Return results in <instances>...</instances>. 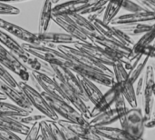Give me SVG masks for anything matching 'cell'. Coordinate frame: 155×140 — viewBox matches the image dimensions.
Segmentation results:
<instances>
[{"label":"cell","instance_id":"6da1fadb","mask_svg":"<svg viewBox=\"0 0 155 140\" xmlns=\"http://www.w3.org/2000/svg\"><path fill=\"white\" fill-rule=\"evenodd\" d=\"M0 43L8 51H10L27 69L45 74L51 77H54V73L50 65L28 53L22 46V45L18 44L11 36H9L2 29H0Z\"/></svg>","mask_w":155,"mask_h":140},{"label":"cell","instance_id":"7a4b0ae2","mask_svg":"<svg viewBox=\"0 0 155 140\" xmlns=\"http://www.w3.org/2000/svg\"><path fill=\"white\" fill-rule=\"evenodd\" d=\"M56 49L58 51H60L61 53H63L70 61H72L74 63H76V64H79V65H82L84 67H88L94 68L95 70H98L100 72H103L106 75L114 77V71L110 67L94 60L87 54L76 49L74 46H66V45H60V46H56Z\"/></svg>","mask_w":155,"mask_h":140},{"label":"cell","instance_id":"3957f363","mask_svg":"<svg viewBox=\"0 0 155 140\" xmlns=\"http://www.w3.org/2000/svg\"><path fill=\"white\" fill-rule=\"evenodd\" d=\"M121 128L127 132L132 138L136 140H143L145 129V119L143 109L129 108L126 114L120 118Z\"/></svg>","mask_w":155,"mask_h":140},{"label":"cell","instance_id":"277c9868","mask_svg":"<svg viewBox=\"0 0 155 140\" xmlns=\"http://www.w3.org/2000/svg\"><path fill=\"white\" fill-rule=\"evenodd\" d=\"M22 46L28 53L50 66L67 67L69 63V59L54 47L45 46H34L26 43L22 44Z\"/></svg>","mask_w":155,"mask_h":140},{"label":"cell","instance_id":"5b68a950","mask_svg":"<svg viewBox=\"0 0 155 140\" xmlns=\"http://www.w3.org/2000/svg\"><path fill=\"white\" fill-rule=\"evenodd\" d=\"M43 97L45 98L47 103L53 108V110L58 115V117H62L64 120L80 124L83 126H86L89 124V121L86 120L74 107H72L69 103L64 100L54 97L45 92H41Z\"/></svg>","mask_w":155,"mask_h":140},{"label":"cell","instance_id":"8992f818","mask_svg":"<svg viewBox=\"0 0 155 140\" xmlns=\"http://www.w3.org/2000/svg\"><path fill=\"white\" fill-rule=\"evenodd\" d=\"M115 82L119 85L121 93L125 101L130 105L131 108H137L138 100L136 97L135 89L134 84L131 82L128 75V71L121 62H116L113 67Z\"/></svg>","mask_w":155,"mask_h":140},{"label":"cell","instance_id":"52a82bcc","mask_svg":"<svg viewBox=\"0 0 155 140\" xmlns=\"http://www.w3.org/2000/svg\"><path fill=\"white\" fill-rule=\"evenodd\" d=\"M94 45L101 47L106 55H108L115 62H121L124 67L129 64V58L132 54V48L112 40H108L103 36L96 37L91 41Z\"/></svg>","mask_w":155,"mask_h":140},{"label":"cell","instance_id":"ba28073f","mask_svg":"<svg viewBox=\"0 0 155 140\" xmlns=\"http://www.w3.org/2000/svg\"><path fill=\"white\" fill-rule=\"evenodd\" d=\"M18 87H19V89L22 90L23 93L29 99V101L32 104V106L34 108H35L36 109H38L49 120L57 122L60 119L58 115L53 110V108L47 103V101L43 97L41 92L37 91L35 88L32 87L27 83L23 82V81H19L18 82Z\"/></svg>","mask_w":155,"mask_h":140},{"label":"cell","instance_id":"9c48e42d","mask_svg":"<svg viewBox=\"0 0 155 140\" xmlns=\"http://www.w3.org/2000/svg\"><path fill=\"white\" fill-rule=\"evenodd\" d=\"M144 83L143 90L142 94V104H143V113L145 121L152 118L153 106H154V85L155 75L153 67L147 66L145 72L143 74Z\"/></svg>","mask_w":155,"mask_h":140},{"label":"cell","instance_id":"30bf717a","mask_svg":"<svg viewBox=\"0 0 155 140\" xmlns=\"http://www.w3.org/2000/svg\"><path fill=\"white\" fill-rule=\"evenodd\" d=\"M69 69H71L74 73H75L77 76H80L82 77H84L94 84H100L102 86L107 87H112L115 84V79L114 77L106 75L103 72H100L98 70H95L94 68L84 67L76 63H74L69 60V63L67 67Z\"/></svg>","mask_w":155,"mask_h":140},{"label":"cell","instance_id":"8fae6325","mask_svg":"<svg viewBox=\"0 0 155 140\" xmlns=\"http://www.w3.org/2000/svg\"><path fill=\"white\" fill-rule=\"evenodd\" d=\"M89 21L94 24V26H95V28L97 29L101 36L108 40L121 43L130 48H132L134 46L135 42L134 41V39L130 37L129 36H127L126 34H124L117 26L106 25L103 22V20L99 18H95L94 20H89Z\"/></svg>","mask_w":155,"mask_h":140},{"label":"cell","instance_id":"7c38bea8","mask_svg":"<svg viewBox=\"0 0 155 140\" xmlns=\"http://www.w3.org/2000/svg\"><path fill=\"white\" fill-rule=\"evenodd\" d=\"M51 67L54 73L55 78H57L59 81H61L63 84H64L68 87L72 88L74 91H75L85 103L89 102V100L86 97L84 91L80 84L78 77L75 73H74L68 67H63V66H51Z\"/></svg>","mask_w":155,"mask_h":140},{"label":"cell","instance_id":"4fadbf2b","mask_svg":"<svg viewBox=\"0 0 155 140\" xmlns=\"http://www.w3.org/2000/svg\"><path fill=\"white\" fill-rule=\"evenodd\" d=\"M0 64L5 68L17 75L23 82H27L30 78L28 69L4 46L0 44Z\"/></svg>","mask_w":155,"mask_h":140},{"label":"cell","instance_id":"5bb4252c","mask_svg":"<svg viewBox=\"0 0 155 140\" xmlns=\"http://www.w3.org/2000/svg\"><path fill=\"white\" fill-rule=\"evenodd\" d=\"M31 76L34 82L39 87L40 89H42V92H45L54 97L64 100L63 92L54 77L35 71H32Z\"/></svg>","mask_w":155,"mask_h":140},{"label":"cell","instance_id":"9a60e30c","mask_svg":"<svg viewBox=\"0 0 155 140\" xmlns=\"http://www.w3.org/2000/svg\"><path fill=\"white\" fill-rule=\"evenodd\" d=\"M121 95L122 93H121L120 87L115 82V84L103 95L100 100L91 109V119L112 108V107L114 106L115 102L117 101V99Z\"/></svg>","mask_w":155,"mask_h":140},{"label":"cell","instance_id":"2e32d148","mask_svg":"<svg viewBox=\"0 0 155 140\" xmlns=\"http://www.w3.org/2000/svg\"><path fill=\"white\" fill-rule=\"evenodd\" d=\"M54 78L59 85V87L63 92V95L64 97V100L67 103H69L72 107H74L86 120L89 121L91 119V109L87 107L85 102L72 88H70L67 86H65L64 84H63L57 78H55V77H54Z\"/></svg>","mask_w":155,"mask_h":140},{"label":"cell","instance_id":"e0dca14e","mask_svg":"<svg viewBox=\"0 0 155 140\" xmlns=\"http://www.w3.org/2000/svg\"><path fill=\"white\" fill-rule=\"evenodd\" d=\"M155 22V13L147 10H143L136 13H128L116 16L113 21L112 25L114 26L134 25V24H143V23Z\"/></svg>","mask_w":155,"mask_h":140},{"label":"cell","instance_id":"ac0fdd59","mask_svg":"<svg viewBox=\"0 0 155 140\" xmlns=\"http://www.w3.org/2000/svg\"><path fill=\"white\" fill-rule=\"evenodd\" d=\"M74 47L76 49L87 54L94 60L100 62L103 65H105L106 67H114V65L116 63L114 59H112L108 55L105 54V52L99 46L94 45L93 43H84L76 41L74 44Z\"/></svg>","mask_w":155,"mask_h":140},{"label":"cell","instance_id":"d6986e66","mask_svg":"<svg viewBox=\"0 0 155 140\" xmlns=\"http://www.w3.org/2000/svg\"><path fill=\"white\" fill-rule=\"evenodd\" d=\"M90 3V0H77L58 4L53 7V17L69 16L74 14H80Z\"/></svg>","mask_w":155,"mask_h":140},{"label":"cell","instance_id":"ffe728a7","mask_svg":"<svg viewBox=\"0 0 155 140\" xmlns=\"http://www.w3.org/2000/svg\"><path fill=\"white\" fill-rule=\"evenodd\" d=\"M0 91L3 94H5L7 98H10L15 104V106H17L23 109L28 110L30 112H33V110H34L33 106L30 103L29 99L26 97V96L23 93L22 90L15 89L0 80Z\"/></svg>","mask_w":155,"mask_h":140},{"label":"cell","instance_id":"44dd1931","mask_svg":"<svg viewBox=\"0 0 155 140\" xmlns=\"http://www.w3.org/2000/svg\"><path fill=\"white\" fill-rule=\"evenodd\" d=\"M126 113L121 111L118 108H112L109 110H107V111L96 116L95 118H93L92 119H90L89 124L92 128L110 127L112 124L120 120V118Z\"/></svg>","mask_w":155,"mask_h":140},{"label":"cell","instance_id":"7402d4cb","mask_svg":"<svg viewBox=\"0 0 155 140\" xmlns=\"http://www.w3.org/2000/svg\"><path fill=\"white\" fill-rule=\"evenodd\" d=\"M52 20L57 26L63 28L66 32V34L71 36L76 41L84 42V43H91L89 38L79 30V28L69 18V16H54Z\"/></svg>","mask_w":155,"mask_h":140},{"label":"cell","instance_id":"603a6c76","mask_svg":"<svg viewBox=\"0 0 155 140\" xmlns=\"http://www.w3.org/2000/svg\"><path fill=\"white\" fill-rule=\"evenodd\" d=\"M38 39L40 40L42 46L54 47V45H68V44H74L76 40L73 38L66 33H55V32H46L44 34L37 33ZM55 48V47H54Z\"/></svg>","mask_w":155,"mask_h":140},{"label":"cell","instance_id":"cb8c5ba5","mask_svg":"<svg viewBox=\"0 0 155 140\" xmlns=\"http://www.w3.org/2000/svg\"><path fill=\"white\" fill-rule=\"evenodd\" d=\"M155 40V22L153 24V26L152 28L146 32L145 34H143L137 42H135L134 46L132 47V54H131V56L129 58V64L127 66H125V69L127 71L130 70L131 68V63L137 57L141 55L142 51L148 46H151L153 45V41Z\"/></svg>","mask_w":155,"mask_h":140},{"label":"cell","instance_id":"d4e9b609","mask_svg":"<svg viewBox=\"0 0 155 140\" xmlns=\"http://www.w3.org/2000/svg\"><path fill=\"white\" fill-rule=\"evenodd\" d=\"M4 30L6 31V33H9L11 35H13L14 36L23 40L26 44H30V45H34V46H42L40 40L38 39L37 34L32 33L17 25L12 24L7 21L5 26Z\"/></svg>","mask_w":155,"mask_h":140},{"label":"cell","instance_id":"484cf974","mask_svg":"<svg viewBox=\"0 0 155 140\" xmlns=\"http://www.w3.org/2000/svg\"><path fill=\"white\" fill-rule=\"evenodd\" d=\"M69 18L75 24V26L79 28V30L89 38L90 41H92L96 37L101 36V35L99 34L94 24L90 22L84 15H81L80 14H74L69 15Z\"/></svg>","mask_w":155,"mask_h":140},{"label":"cell","instance_id":"4316f807","mask_svg":"<svg viewBox=\"0 0 155 140\" xmlns=\"http://www.w3.org/2000/svg\"><path fill=\"white\" fill-rule=\"evenodd\" d=\"M95 134L101 138L108 140H136L132 138L127 132L119 128L113 127H102V128H93Z\"/></svg>","mask_w":155,"mask_h":140},{"label":"cell","instance_id":"83f0119b","mask_svg":"<svg viewBox=\"0 0 155 140\" xmlns=\"http://www.w3.org/2000/svg\"><path fill=\"white\" fill-rule=\"evenodd\" d=\"M0 128L8 129L15 134L27 136L31 128L27 125L22 124L15 118H10L0 115Z\"/></svg>","mask_w":155,"mask_h":140},{"label":"cell","instance_id":"f1b7e54d","mask_svg":"<svg viewBox=\"0 0 155 140\" xmlns=\"http://www.w3.org/2000/svg\"><path fill=\"white\" fill-rule=\"evenodd\" d=\"M149 57L143 55H140L137 56L132 63H131V68L128 71L129 78L133 84L137 82L139 78L142 77V74L144 69L147 67V63L149 61Z\"/></svg>","mask_w":155,"mask_h":140},{"label":"cell","instance_id":"f546056e","mask_svg":"<svg viewBox=\"0 0 155 140\" xmlns=\"http://www.w3.org/2000/svg\"><path fill=\"white\" fill-rule=\"evenodd\" d=\"M77 77H78L80 84H81V86L84 91V94H85L86 97L88 98L89 102L95 105L100 100V98L103 97L104 94L101 92L99 87L94 82L84 78V77H82L80 76H77Z\"/></svg>","mask_w":155,"mask_h":140},{"label":"cell","instance_id":"4dcf8cb0","mask_svg":"<svg viewBox=\"0 0 155 140\" xmlns=\"http://www.w3.org/2000/svg\"><path fill=\"white\" fill-rule=\"evenodd\" d=\"M53 19V2L50 0L45 1L43 4L40 16H39V23H38V34H44L47 32L49 27L50 22Z\"/></svg>","mask_w":155,"mask_h":140},{"label":"cell","instance_id":"1f68e13d","mask_svg":"<svg viewBox=\"0 0 155 140\" xmlns=\"http://www.w3.org/2000/svg\"><path fill=\"white\" fill-rule=\"evenodd\" d=\"M31 113L32 112L23 109L15 105L9 104L5 101H0V115L1 116L20 118L28 117L30 116Z\"/></svg>","mask_w":155,"mask_h":140},{"label":"cell","instance_id":"d6a6232c","mask_svg":"<svg viewBox=\"0 0 155 140\" xmlns=\"http://www.w3.org/2000/svg\"><path fill=\"white\" fill-rule=\"evenodd\" d=\"M153 26V24H134V25H125L117 26L120 30H122L124 34L132 36H136L140 35H143L148 32Z\"/></svg>","mask_w":155,"mask_h":140},{"label":"cell","instance_id":"836d02e7","mask_svg":"<svg viewBox=\"0 0 155 140\" xmlns=\"http://www.w3.org/2000/svg\"><path fill=\"white\" fill-rule=\"evenodd\" d=\"M123 1H108V4L105 7L104 15H103V22L106 25H111L112 21L116 17L118 12L122 9Z\"/></svg>","mask_w":155,"mask_h":140},{"label":"cell","instance_id":"e575fe53","mask_svg":"<svg viewBox=\"0 0 155 140\" xmlns=\"http://www.w3.org/2000/svg\"><path fill=\"white\" fill-rule=\"evenodd\" d=\"M108 4L107 0H99V1H91V3L80 13L81 15H102Z\"/></svg>","mask_w":155,"mask_h":140},{"label":"cell","instance_id":"d590c367","mask_svg":"<svg viewBox=\"0 0 155 140\" xmlns=\"http://www.w3.org/2000/svg\"><path fill=\"white\" fill-rule=\"evenodd\" d=\"M0 80L15 89H19L18 82L11 76V74L7 71V69L1 64H0Z\"/></svg>","mask_w":155,"mask_h":140},{"label":"cell","instance_id":"8d00e7d4","mask_svg":"<svg viewBox=\"0 0 155 140\" xmlns=\"http://www.w3.org/2000/svg\"><path fill=\"white\" fill-rule=\"evenodd\" d=\"M19 122H21L22 124L30 126V125H35V123H40L41 121L44 120H49L44 115H34V116H28V117H25V118H16Z\"/></svg>","mask_w":155,"mask_h":140},{"label":"cell","instance_id":"74e56055","mask_svg":"<svg viewBox=\"0 0 155 140\" xmlns=\"http://www.w3.org/2000/svg\"><path fill=\"white\" fill-rule=\"evenodd\" d=\"M39 124H40V133L43 140H55V138L52 133V130L49 127L47 120L41 121Z\"/></svg>","mask_w":155,"mask_h":140},{"label":"cell","instance_id":"f35d334b","mask_svg":"<svg viewBox=\"0 0 155 140\" xmlns=\"http://www.w3.org/2000/svg\"><path fill=\"white\" fill-rule=\"evenodd\" d=\"M122 9L128 11L129 13H136V12H140L144 10L136 1H123V5H122Z\"/></svg>","mask_w":155,"mask_h":140},{"label":"cell","instance_id":"ab89813d","mask_svg":"<svg viewBox=\"0 0 155 140\" xmlns=\"http://www.w3.org/2000/svg\"><path fill=\"white\" fill-rule=\"evenodd\" d=\"M20 14V9L0 1V15H18Z\"/></svg>","mask_w":155,"mask_h":140},{"label":"cell","instance_id":"60d3db41","mask_svg":"<svg viewBox=\"0 0 155 140\" xmlns=\"http://www.w3.org/2000/svg\"><path fill=\"white\" fill-rule=\"evenodd\" d=\"M47 122L49 124V127H50V128L52 130V133H53L54 137L55 138V140H66L56 122L51 121V120H47Z\"/></svg>","mask_w":155,"mask_h":140},{"label":"cell","instance_id":"b9f144b4","mask_svg":"<svg viewBox=\"0 0 155 140\" xmlns=\"http://www.w3.org/2000/svg\"><path fill=\"white\" fill-rule=\"evenodd\" d=\"M0 138L2 140H22L15 133L0 128Z\"/></svg>","mask_w":155,"mask_h":140},{"label":"cell","instance_id":"7bdbcfd3","mask_svg":"<svg viewBox=\"0 0 155 140\" xmlns=\"http://www.w3.org/2000/svg\"><path fill=\"white\" fill-rule=\"evenodd\" d=\"M40 124L35 123L31 127V129L27 136H25V140H37L38 137L40 136Z\"/></svg>","mask_w":155,"mask_h":140},{"label":"cell","instance_id":"ee69618b","mask_svg":"<svg viewBox=\"0 0 155 140\" xmlns=\"http://www.w3.org/2000/svg\"><path fill=\"white\" fill-rule=\"evenodd\" d=\"M136 2L144 10L155 13V0H141V1H136Z\"/></svg>","mask_w":155,"mask_h":140},{"label":"cell","instance_id":"f6af8a7d","mask_svg":"<svg viewBox=\"0 0 155 140\" xmlns=\"http://www.w3.org/2000/svg\"><path fill=\"white\" fill-rule=\"evenodd\" d=\"M141 55L146 56H148L149 58H154L155 59V46H153V45L146 46V47L142 51Z\"/></svg>","mask_w":155,"mask_h":140},{"label":"cell","instance_id":"bcb514c9","mask_svg":"<svg viewBox=\"0 0 155 140\" xmlns=\"http://www.w3.org/2000/svg\"><path fill=\"white\" fill-rule=\"evenodd\" d=\"M143 83H144V77H143V76H142L139 78V80L137 81V87L135 89L137 100H138V98L142 97V94H143Z\"/></svg>","mask_w":155,"mask_h":140},{"label":"cell","instance_id":"7dc6e473","mask_svg":"<svg viewBox=\"0 0 155 140\" xmlns=\"http://www.w3.org/2000/svg\"><path fill=\"white\" fill-rule=\"evenodd\" d=\"M59 128H60V129H61L63 135L64 136V138H65V139L66 140H84L80 138H78L77 136H75L74 134H73L72 132H70L69 130H67V129H65V128H61V127H59Z\"/></svg>","mask_w":155,"mask_h":140},{"label":"cell","instance_id":"c3c4849f","mask_svg":"<svg viewBox=\"0 0 155 140\" xmlns=\"http://www.w3.org/2000/svg\"><path fill=\"white\" fill-rule=\"evenodd\" d=\"M84 140H105L104 138H101L100 136H98L97 134L94 133V131L93 130V128H90V130L87 132L86 136L84 137Z\"/></svg>","mask_w":155,"mask_h":140},{"label":"cell","instance_id":"681fc988","mask_svg":"<svg viewBox=\"0 0 155 140\" xmlns=\"http://www.w3.org/2000/svg\"><path fill=\"white\" fill-rule=\"evenodd\" d=\"M145 128H155V118H151L147 121H145Z\"/></svg>","mask_w":155,"mask_h":140},{"label":"cell","instance_id":"f907efd6","mask_svg":"<svg viewBox=\"0 0 155 140\" xmlns=\"http://www.w3.org/2000/svg\"><path fill=\"white\" fill-rule=\"evenodd\" d=\"M6 22H7L6 20L0 18V29H3V30H4V28H5V26Z\"/></svg>","mask_w":155,"mask_h":140},{"label":"cell","instance_id":"816d5d0a","mask_svg":"<svg viewBox=\"0 0 155 140\" xmlns=\"http://www.w3.org/2000/svg\"><path fill=\"white\" fill-rule=\"evenodd\" d=\"M6 98H7L6 96L0 91V101H5V100H6Z\"/></svg>","mask_w":155,"mask_h":140},{"label":"cell","instance_id":"f5cc1de1","mask_svg":"<svg viewBox=\"0 0 155 140\" xmlns=\"http://www.w3.org/2000/svg\"><path fill=\"white\" fill-rule=\"evenodd\" d=\"M37 140H43V138H42V137H41V135L38 137V138H37Z\"/></svg>","mask_w":155,"mask_h":140},{"label":"cell","instance_id":"db71d44e","mask_svg":"<svg viewBox=\"0 0 155 140\" xmlns=\"http://www.w3.org/2000/svg\"><path fill=\"white\" fill-rule=\"evenodd\" d=\"M153 91H154V97H155V85H154V89H153Z\"/></svg>","mask_w":155,"mask_h":140},{"label":"cell","instance_id":"11a10c76","mask_svg":"<svg viewBox=\"0 0 155 140\" xmlns=\"http://www.w3.org/2000/svg\"><path fill=\"white\" fill-rule=\"evenodd\" d=\"M153 70H154V75H155V67H153Z\"/></svg>","mask_w":155,"mask_h":140},{"label":"cell","instance_id":"9f6ffc18","mask_svg":"<svg viewBox=\"0 0 155 140\" xmlns=\"http://www.w3.org/2000/svg\"><path fill=\"white\" fill-rule=\"evenodd\" d=\"M0 140H2V139H1V138H0Z\"/></svg>","mask_w":155,"mask_h":140}]
</instances>
